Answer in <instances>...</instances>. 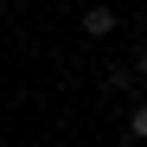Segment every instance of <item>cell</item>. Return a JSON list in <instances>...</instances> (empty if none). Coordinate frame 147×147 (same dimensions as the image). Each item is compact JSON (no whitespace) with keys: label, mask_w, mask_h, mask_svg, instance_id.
I'll use <instances>...</instances> for the list:
<instances>
[{"label":"cell","mask_w":147,"mask_h":147,"mask_svg":"<svg viewBox=\"0 0 147 147\" xmlns=\"http://www.w3.org/2000/svg\"><path fill=\"white\" fill-rule=\"evenodd\" d=\"M83 32H90V38H109V32H115V13H109V7H90V13H83Z\"/></svg>","instance_id":"6da1fadb"},{"label":"cell","mask_w":147,"mask_h":147,"mask_svg":"<svg viewBox=\"0 0 147 147\" xmlns=\"http://www.w3.org/2000/svg\"><path fill=\"white\" fill-rule=\"evenodd\" d=\"M128 141H134V147H147V102L128 115Z\"/></svg>","instance_id":"7a4b0ae2"},{"label":"cell","mask_w":147,"mask_h":147,"mask_svg":"<svg viewBox=\"0 0 147 147\" xmlns=\"http://www.w3.org/2000/svg\"><path fill=\"white\" fill-rule=\"evenodd\" d=\"M134 70H141V77H147V38H141V51H134Z\"/></svg>","instance_id":"3957f363"},{"label":"cell","mask_w":147,"mask_h":147,"mask_svg":"<svg viewBox=\"0 0 147 147\" xmlns=\"http://www.w3.org/2000/svg\"><path fill=\"white\" fill-rule=\"evenodd\" d=\"M115 147H134V141H115Z\"/></svg>","instance_id":"277c9868"}]
</instances>
